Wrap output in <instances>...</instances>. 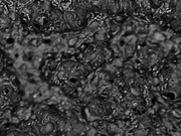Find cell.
Here are the masks:
<instances>
[{
	"mask_svg": "<svg viewBox=\"0 0 181 136\" xmlns=\"http://www.w3.org/2000/svg\"><path fill=\"white\" fill-rule=\"evenodd\" d=\"M55 129V124L54 122L52 121H46L43 125H41L40 128H39V131H40V134L43 136H49L50 134H52Z\"/></svg>",
	"mask_w": 181,
	"mask_h": 136,
	"instance_id": "obj_1",
	"label": "cell"
},
{
	"mask_svg": "<svg viewBox=\"0 0 181 136\" xmlns=\"http://www.w3.org/2000/svg\"><path fill=\"white\" fill-rule=\"evenodd\" d=\"M14 88L10 83H6V84H2L0 85V93L3 97H7V98H10L11 95L14 93Z\"/></svg>",
	"mask_w": 181,
	"mask_h": 136,
	"instance_id": "obj_2",
	"label": "cell"
},
{
	"mask_svg": "<svg viewBox=\"0 0 181 136\" xmlns=\"http://www.w3.org/2000/svg\"><path fill=\"white\" fill-rule=\"evenodd\" d=\"M136 52V44H126L123 49V60L131 58Z\"/></svg>",
	"mask_w": 181,
	"mask_h": 136,
	"instance_id": "obj_3",
	"label": "cell"
},
{
	"mask_svg": "<svg viewBox=\"0 0 181 136\" xmlns=\"http://www.w3.org/2000/svg\"><path fill=\"white\" fill-rule=\"evenodd\" d=\"M103 23L101 22L100 20H98V19H94L93 21H90V24L88 25V30L90 31V33L92 34V33H97L98 30H100L101 29V26H102Z\"/></svg>",
	"mask_w": 181,
	"mask_h": 136,
	"instance_id": "obj_4",
	"label": "cell"
},
{
	"mask_svg": "<svg viewBox=\"0 0 181 136\" xmlns=\"http://www.w3.org/2000/svg\"><path fill=\"white\" fill-rule=\"evenodd\" d=\"M107 38V29H103L101 28L100 30H98L97 33H95L94 36V41L97 42H103L104 41H106Z\"/></svg>",
	"mask_w": 181,
	"mask_h": 136,
	"instance_id": "obj_5",
	"label": "cell"
},
{
	"mask_svg": "<svg viewBox=\"0 0 181 136\" xmlns=\"http://www.w3.org/2000/svg\"><path fill=\"white\" fill-rule=\"evenodd\" d=\"M151 38L155 42H163L166 41V36H165L164 33L160 30L153 31L152 34H151Z\"/></svg>",
	"mask_w": 181,
	"mask_h": 136,
	"instance_id": "obj_6",
	"label": "cell"
},
{
	"mask_svg": "<svg viewBox=\"0 0 181 136\" xmlns=\"http://www.w3.org/2000/svg\"><path fill=\"white\" fill-rule=\"evenodd\" d=\"M79 37L77 35L74 36H71L70 38H68L65 41V44H66V47H71V49H76V45L79 42Z\"/></svg>",
	"mask_w": 181,
	"mask_h": 136,
	"instance_id": "obj_7",
	"label": "cell"
},
{
	"mask_svg": "<svg viewBox=\"0 0 181 136\" xmlns=\"http://www.w3.org/2000/svg\"><path fill=\"white\" fill-rule=\"evenodd\" d=\"M107 131L112 134H118L120 131V128L116 124H108L107 125Z\"/></svg>",
	"mask_w": 181,
	"mask_h": 136,
	"instance_id": "obj_8",
	"label": "cell"
},
{
	"mask_svg": "<svg viewBox=\"0 0 181 136\" xmlns=\"http://www.w3.org/2000/svg\"><path fill=\"white\" fill-rule=\"evenodd\" d=\"M130 94H131V96H133L134 98H137V97H140L141 96V90L139 89V88L135 87V86H132L130 87Z\"/></svg>",
	"mask_w": 181,
	"mask_h": 136,
	"instance_id": "obj_9",
	"label": "cell"
},
{
	"mask_svg": "<svg viewBox=\"0 0 181 136\" xmlns=\"http://www.w3.org/2000/svg\"><path fill=\"white\" fill-rule=\"evenodd\" d=\"M147 132L144 128L139 127V128H136V129L133 131V136H147Z\"/></svg>",
	"mask_w": 181,
	"mask_h": 136,
	"instance_id": "obj_10",
	"label": "cell"
},
{
	"mask_svg": "<svg viewBox=\"0 0 181 136\" xmlns=\"http://www.w3.org/2000/svg\"><path fill=\"white\" fill-rule=\"evenodd\" d=\"M164 0H148V3L150 4L151 7L153 8H159L163 4Z\"/></svg>",
	"mask_w": 181,
	"mask_h": 136,
	"instance_id": "obj_11",
	"label": "cell"
},
{
	"mask_svg": "<svg viewBox=\"0 0 181 136\" xmlns=\"http://www.w3.org/2000/svg\"><path fill=\"white\" fill-rule=\"evenodd\" d=\"M97 133H98L97 128H95L94 126L90 127L89 129H88L87 131H86L87 136H96V135H97Z\"/></svg>",
	"mask_w": 181,
	"mask_h": 136,
	"instance_id": "obj_12",
	"label": "cell"
},
{
	"mask_svg": "<svg viewBox=\"0 0 181 136\" xmlns=\"http://www.w3.org/2000/svg\"><path fill=\"white\" fill-rule=\"evenodd\" d=\"M178 2H180V0H170V1H169V5H168L169 8L173 9L177 5Z\"/></svg>",
	"mask_w": 181,
	"mask_h": 136,
	"instance_id": "obj_13",
	"label": "cell"
},
{
	"mask_svg": "<svg viewBox=\"0 0 181 136\" xmlns=\"http://www.w3.org/2000/svg\"><path fill=\"white\" fill-rule=\"evenodd\" d=\"M30 1L31 0H18V3H19L20 5H26V4H28Z\"/></svg>",
	"mask_w": 181,
	"mask_h": 136,
	"instance_id": "obj_14",
	"label": "cell"
},
{
	"mask_svg": "<svg viewBox=\"0 0 181 136\" xmlns=\"http://www.w3.org/2000/svg\"><path fill=\"white\" fill-rule=\"evenodd\" d=\"M19 119L17 118V117H12L11 118V123H13V124H18L19 123Z\"/></svg>",
	"mask_w": 181,
	"mask_h": 136,
	"instance_id": "obj_15",
	"label": "cell"
}]
</instances>
